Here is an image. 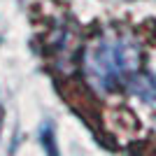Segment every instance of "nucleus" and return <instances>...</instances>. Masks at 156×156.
Here are the masks:
<instances>
[{
	"mask_svg": "<svg viewBox=\"0 0 156 156\" xmlns=\"http://www.w3.org/2000/svg\"><path fill=\"white\" fill-rule=\"evenodd\" d=\"M140 51L128 37H103L86 51V75L100 89L130 82L137 70Z\"/></svg>",
	"mask_w": 156,
	"mask_h": 156,
	"instance_id": "1",
	"label": "nucleus"
}]
</instances>
